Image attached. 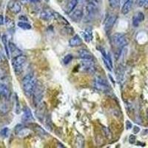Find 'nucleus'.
I'll use <instances>...</instances> for the list:
<instances>
[{
	"label": "nucleus",
	"instance_id": "nucleus-3",
	"mask_svg": "<svg viewBox=\"0 0 148 148\" xmlns=\"http://www.w3.org/2000/svg\"><path fill=\"white\" fill-rule=\"evenodd\" d=\"M44 93V87L42 84L39 82H37L36 87L33 92V100L36 106H38L42 101Z\"/></svg>",
	"mask_w": 148,
	"mask_h": 148
},
{
	"label": "nucleus",
	"instance_id": "nucleus-29",
	"mask_svg": "<svg viewBox=\"0 0 148 148\" xmlns=\"http://www.w3.org/2000/svg\"><path fill=\"white\" fill-rule=\"evenodd\" d=\"M5 24H6V25H7V27L8 28H14V22L10 18H8V17L5 18Z\"/></svg>",
	"mask_w": 148,
	"mask_h": 148
},
{
	"label": "nucleus",
	"instance_id": "nucleus-32",
	"mask_svg": "<svg viewBox=\"0 0 148 148\" xmlns=\"http://www.w3.org/2000/svg\"><path fill=\"white\" fill-rule=\"evenodd\" d=\"M21 3L27 4V3H37L40 2V0H19Z\"/></svg>",
	"mask_w": 148,
	"mask_h": 148
},
{
	"label": "nucleus",
	"instance_id": "nucleus-41",
	"mask_svg": "<svg viewBox=\"0 0 148 148\" xmlns=\"http://www.w3.org/2000/svg\"><path fill=\"white\" fill-rule=\"evenodd\" d=\"M127 1H128V0H122L123 4H124V3H125V2H127Z\"/></svg>",
	"mask_w": 148,
	"mask_h": 148
},
{
	"label": "nucleus",
	"instance_id": "nucleus-25",
	"mask_svg": "<svg viewBox=\"0 0 148 148\" xmlns=\"http://www.w3.org/2000/svg\"><path fill=\"white\" fill-rule=\"evenodd\" d=\"M18 27L23 29V30H30V29H31V27H32L30 24L25 22H18Z\"/></svg>",
	"mask_w": 148,
	"mask_h": 148
},
{
	"label": "nucleus",
	"instance_id": "nucleus-16",
	"mask_svg": "<svg viewBox=\"0 0 148 148\" xmlns=\"http://www.w3.org/2000/svg\"><path fill=\"white\" fill-rule=\"evenodd\" d=\"M79 56L82 60H92L93 59L92 54L87 49H81L79 51Z\"/></svg>",
	"mask_w": 148,
	"mask_h": 148
},
{
	"label": "nucleus",
	"instance_id": "nucleus-6",
	"mask_svg": "<svg viewBox=\"0 0 148 148\" xmlns=\"http://www.w3.org/2000/svg\"><path fill=\"white\" fill-rule=\"evenodd\" d=\"M83 71L88 73H93L96 71L95 64L92 60H82L81 63Z\"/></svg>",
	"mask_w": 148,
	"mask_h": 148
},
{
	"label": "nucleus",
	"instance_id": "nucleus-38",
	"mask_svg": "<svg viewBox=\"0 0 148 148\" xmlns=\"http://www.w3.org/2000/svg\"><path fill=\"white\" fill-rule=\"evenodd\" d=\"M4 60H5V57H4L3 54H2V53L0 52V64L3 62Z\"/></svg>",
	"mask_w": 148,
	"mask_h": 148
},
{
	"label": "nucleus",
	"instance_id": "nucleus-13",
	"mask_svg": "<svg viewBox=\"0 0 148 148\" xmlns=\"http://www.w3.org/2000/svg\"><path fill=\"white\" fill-rule=\"evenodd\" d=\"M70 17L74 22H79L81 20L83 16V11L82 9H74L72 12H71Z\"/></svg>",
	"mask_w": 148,
	"mask_h": 148
},
{
	"label": "nucleus",
	"instance_id": "nucleus-30",
	"mask_svg": "<svg viewBox=\"0 0 148 148\" xmlns=\"http://www.w3.org/2000/svg\"><path fill=\"white\" fill-rule=\"evenodd\" d=\"M73 56L71 54H68V55H66L65 56L63 59V62L64 64H68L70 62H71V61L73 60Z\"/></svg>",
	"mask_w": 148,
	"mask_h": 148
},
{
	"label": "nucleus",
	"instance_id": "nucleus-26",
	"mask_svg": "<svg viewBox=\"0 0 148 148\" xmlns=\"http://www.w3.org/2000/svg\"><path fill=\"white\" fill-rule=\"evenodd\" d=\"M109 5L112 8H118L120 5L121 0H108Z\"/></svg>",
	"mask_w": 148,
	"mask_h": 148
},
{
	"label": "nucleus",
	"instance_id": "nucleus-22",
	"mask_svg": "<svg viewBox=\"0 0 148 148\" xmlns=\"http://www.w3.org/2000/svg\"><path fill=\"white\" fill-rule=\"evenodd\" d=\"M93 86L94 88H96L97 90L100 91H104V92H106L109 90V85H106V84H101V83L96 82L94 81L93 82Z\"/></svg>",
	"mask_w": 148,
	"mask_h": 148
},
{
	"label": "nucleus",
	"instance_id": "nucleus-19",
	"mask_svg": "<svg viewBox=\"0 0 148 148\" xmlns=\"http://www.w3.org/2000/svg\"><path fill=\"white\" fill-rule=\"evenodd\" d=\"M132 6H133V0H128L127 2L123 4L122 8H121V13L124 15L127 14L131 10Z\"/></svg>",
	"mask_w": 148,
	"mask_h": 148
},
{
	"label": "nucleus",
	"instance_id": "nucleus-39",
	"mask_svg": "<svg viewBox=\"0 0 148 148\" xmlns=\"http://www.w3.org/2000/svg\"><path fill=\"white\" fill-rule=\"evenodd\" d=\"M19 19H20V21H27V18L25 16H19Z\"/></svg>",
	"mask_w": 148,
	"mask_h": 148
},
{
	"label": "nucleus",
	"instance_id": "nucleus-33",
	"mask_svg": "<svg viewBox=\"0 0 148 148\" xmlns=\"http://www.w3.org/2000/svg\"><path fill=\"white\" fill-rule=\"evenodd\" d=\"M23 129H24L23 125H17L16 126L15 130H15L16 134H18V133H20L21 131H22V130Z\"/></svg>",
	"mask_w": 148,
	"mask_h": 148
},
{
	"label": "nucleus",
	"instance_id": "nucleus-11",
	"mask_svg": "<svg viewBox=\"0 0 148 148\" xmlns=\"http://www.w3.org/2000/svg\"><path fill=\"white\" fill-rule=\"evenodd\" d=\"M10 97V90L8 86L5 84L0 83V99L7 100Z\"/></svg>",
	"mask_w": 148,
	"mask_h": 148
},
{
	"label": "nucleus",
	"instance_id": "nucleus-10",
	"mask_svg": "<svg viewBox=\"0 0 148 148\" xmlns=\"http://www.w3.org/2000/svg\"><path fill=\"white\" fill-rule=\"evenodd\" d=\"M100 52L101 53V55H102V59L104 61V64H105V66L107 67L109 71H112V68H113V63H112V60H111V58L109 54H108L106 53V51H104V49H99Z\"/></svg>",
	"mask_w": 148,
	"mask_h": 148
},
{
	"label": "nucleus",
	"instance_id": "nucleus-12",
	"mask_svg": "<svg viewBox=\"0 0 148 148\" xmlns=\"http://www.w3.org/2000/svg\"><path fill=\"white\" fill-rule=\"evenodd\" d=\"M22 119L24 122H32L34 121V116L31 113V110L27 107H25L24 108V113Z\"/></svg>",
	"mask_w": 148,
	"mask_h": 148
},
{
	"label": "nucleus",
	"instance_id": "nucleus-9",
	"mask_svg": "<svg viewBox=\"0 0 148 148\" xmlns=\"http://www.w3.org/2000/svg\"><path fill=\"white\" fill-rule=\"evenodd\" d=\"M46 113V104L45 103H41L38 105V108H37V110L36 111V115L37 118L39 121H41L42 122H43V120H44L45 116Z\"/></svg>",
	"mask_w": 148,
	"mask_h": 148
},
{
	"label": "nucleus",
	"instance_id": "nucleus-28",
	"mask_svg": "<svg viewBox=\"0 0 148 148\" xmlns=\"http://www.w3.org/2000/svg\"><path fill=\"white\" fill-rule=\"evenodd\" d=\"M9 136V129L8 127H5L0 131V136L2 138H7Z\"/></svg>",
	"mask_w": 148,
	"mask_h": 148
},
{
	"label": "nucleus",
	"instance_id": "nucleus-34",
	"mask_svg": "<svg viewBox=\"0 0 148 148\" xmlns=\"http://www.w3.org/2000/svg\"><path fill=\"white\" fill-rule=\"evenodd\" d=\"M129 142L130 144H134L136 142V136L134 135H130L129 137Z\"/></svg>",
	"mask_w": 148,
	"mask_h": 148
},
{
	"label": "nucleus",
	"instance_id": "nucleus-8",
	"mask_svg": "<svg viewBox=\"0 0 148 148\" xmlns=\"http://www.w3.org/2000/svg\"><path fill=\"white\" fill-rule=\"evenodd\" d=\"M116 16L115 15H110L107 18V19L104 22V30L107 33H109L112 28H113V25H114L115 22L116 21Z\"/></svg>",
	"mask_w": 148,
	"mask_h": 148
},
{
	"label": "nucleus",
	"instance_id": "nucleus-35",
	"mask_svg": "<svg viewBox=\"0 0 148 148\" xmlns=\"http://www.w3.org/2000/svg\"><path fill=\"white\" fill-rule=\"evenodd\" d=\"M132 126H133V125H132V124H131V123H130V121H126V127H127V130L131 129Z\"/></svg>",
	"mask_w": 148,
	"mask_h": 148
},
{
	"label": "nucleus",
	"instance_id": "nucleus-18",
	"mask_svg": "<svg viewBox=\"0 0 148 148\" xmlns=\"http://www.w3.org/2000/svg\"><path fill=\"white\" fill-rule=\"evenodd\" d=\"M82 43V40L79 35H75L69 41V45L71 47H77V46L81 45Z\"/></svg>",
	"mask_w": 148,
	"mask_h": 148
},
{
	"label": "nucleus",
	"instance_id": "nucleus-17",
	"mask_svg": "<svg viewBox=\"0 0 148 148\" xmlns=\"http://www.w3.org/2000/svg\"><path fill=\"white\" fill-rule=\"evenodd\" d=\"M8 47L9 51L14 57H16L17 56H19L22 54V51L15 45L11 42H8Z\"/></svg>",
	"mask_w": 148,
	"mask_h": 148
},
{
	"label": "nucleus",
	"instance_id": "nucleus-23",
	"mask_svg": "<svg viewBox=\"0 0 148 148\" xmlns=\"http://www.w3.org/2000/svg\"><path fill=\"white\" fill-rule=\"evenodd\" d=\"M2 42L4 44V47H5V52H6V54H7L8 57H10V51H9V47H8V42L7 36L5 35H3L2 37Z\"/></svg>",
	"mask_w": 148,
	"mask_h": 148
},
{
	"label": "nucleus",
	"instance_id": "nucleus-1",
	"mask_svg": "<svg viewBox=\"0 0 148 148\" xmlns=\"http://www.w3.org/2000/svg\"><path fill=\"white\" fill-rule=\"evenodd\" d=\"M36 82V79L32 74H27L24 77L22 83V89L27 97H30L33 95Z\"/></svg>",
	"mask_w": 148,
	"mask_h": 148
},
{
	"label": "nucleus",
	"instance_id": "nucleus-36",
	"mask_svg": "<svg viewBox=\"0 0 148 148\" xmlns=\"http://www.w3.org/2000/svg\"><path fill=\"white\" fill-rule=\"evenodd\" d=\"M139 131H140V128L136 126L133 127V133L136 134V133H138Z\"/></svg>",
	"mask_w": 148,
	"mask_h": 148
},
{
	"label": "nucleus",
	"instance_id": "nucleus-24",
	"mask_svg": "<svg viewBox=\"0 0 148 148\" xmlns=\"http://www.w3.org/2000/svg\"><path fill=\"white\" fill-rule=\"evenodd\" d=\"M54 18H55L56 20L58 21V22H60V23L62 24H64V25H68V24H69L64 17L62 16L61 15H59L58 13H56V12L54 13Z\"/></svg>",
	"mask_w": 148,
	"mask_h": 148
},
{
	"label": "nucleus",
	"instance_id": "nucleus-37",
	"mask_svg": "<svg viewBox=\"0 0 148 148\" xmlns=\"http://www.w3.org/2000/svg\"><path fill=\"white\" fill-rule=\"evenodd\" d=\"M5 71L2 69H0V79H2L3 77H5Z\"/></svg>",
	"mask_w": 148,
	"mask_h": 148
},
{
	"label": "nucleus",
	"instance_id": "nucleus-27",
	"mask_svg": "<svg viewBox=\"0 0 148 148\" xmlns=\"http://www.w3.org/2000/svg\"><path fill=\"white\" fill-rule=\"evenodd\" d=\"M84 139L83 138L82 136L81 135H79L77 136V139H76V145H77V147H82L84 146Z\"/></svg>",
	"mask_w": 148,
	"mask_h": 148
},
{
	"label": "nucleus",
	"instance_id": "nucleus-15",
	"mask_svg": "<svg viewBox=\"0 0 148 148\" xmlns=\"http://www.w3.org/2000/svg\"><path fill=\"white\" fill-rule=\"evenodd\" d=\"M40 18L42 20L45 21H50L53 18H54V12L52 10H49V9H45V10H42L40 14Z\"/></svg>",
	"mask_w": 148,
	"mask_h": 148
},
{
	"label": "nucleus",
	"instance_id": "nucleus-7",
	"mask_svg": "<svg viewBox=\"0 0 148 148\" xmlns=\"http://www.w3.org/2000/svg\"><path fill=\"white\" fill-rule=\"evenodd\" d=\"M8 8L9 10L12 12V13H14L15 14H18L21 11V9H22L20 1H18V0H10L8 5Z\"/></svg>",
	"mask_w": 148,
	"mask_h": 148
},
{
	"label": "nucleus",
	"instance_id": "nucleus-4",
	"mask_svg": "<svg viewBox=\"0 0 148 148\" xmlns=\"http://www.w3.org/2000/svg\"><path fill=\"white\" fill-rule=\"evenodd\" d=\"M113 42L114 45L119 49H122L128 44L127 38L121 33H116L113 36Z\"/></svg>",
	"mask_w": 148,
	"mask_h": 148
},
{
	"label": "nucleus",
	"instance_id": "nucleus-40",
	"mask_svg": "<svg viewBox=\"0 0 148 148\" xmlns=\"http://www.w3.org/2000/svg\"><path fill=\"white\" fill-rule=\"evenodd\" d=\"M4 24V18L2 15H0V25H2Z\"/></svg>",
	"mask_w": 148,
	"mask_h": 148
},
{
	"label": "nucleus",
	"instance_id": "nucleus-42",
	"mask_svg": "<svg viewBox=\"0 0 148 148\" xmlns=\"http://www.w3.org/2000/svg\"><path fill=\"white\" fill-rule=\"evenodd\" d=\"M147 119H148V110H147Z\"/></svg>",
	"mask_w": 148,
	"mask_h": 148
},
{
	"label": "nucleus",
	"instance_id": "nucleus-31",
	"mask_svg": "<svg viewBox=\"0 0 148 148\" xmlns=\"http://www.w3.org/2000/svg\"><path fill=\"white\" fill-rule=\"evenodd\" d=\"M138 3H139V5L141 7L148 8V0H139Z\"/></svg>",
	"mask_w": 148,
	"mask_h": 148
},
{
	"label": "nucleus",
	"instance_id": "nucleus-21",
	"mask_svg": "<svg viewBox=\"0 0 148 148\" xmlns=\"http://www.w3.org/2000/svg\"><path fill=\"white\" fill-rule=\"evenodd\" d=\"M83 37L84 38L87 42H90L92 39V29L91 28H86L84 32L82 33Z\"/></svg>",
	"mask_w": 148,
	"mask_h": 148
},
{
	"label": "nucleus",
	"instance_id": "nucleus-5",
	"mask_svg": "<svg viewBox=\"0 0 148 148\" xmlns=\"http://www.w3.org/2000/svg\"><path fill=\"white\" fill-rule=\"evenodd\" d=\"M98 0H88V4L86 5V17L91 19L94 16L98 9Z\"/></svg>",
	"mask_w": 148,
	"mask_h": 148
},
{
	"label": "nucleus",
	"instance_id": "nucleus-20",
	"mask_svg": "<svg viewBox=\"0 0 148 148\" xmlns=\"http://www.w3.org/2000/svg\"><path fill=\"white\" fill-rule=\"evenodd\" d=\"M78 2H79V0H71L67 5V8H66V13L68 14H71V12L76 8L78 5Z\"/></svg>",
	"mask_w": 148,
	"mask_h": 148
},
{
	"label": "nucleus",
	"instance_id": "nucleus-2",
	"mask_svg": "<svg viewBox=\"0 0 148 148\" xmlns=\"http://www.w3.org/2000/svg\"><path fill=\"white\" fill-rule=\"evenodd\" d=\"M26 62V57L25 56L19 55L12 59V66L14 67V72L18 75L23 71V67Z\"/></svg>",
	"mask_w": 148,
	"mask_h": 148
},
{
	"label": "nucleus",
	"instance_id": "nucleus-14",
	"mask_svg": "<svg viewBox=\"0 0 148 148\" xmlns=\"http://www.w3.org/2000/svg\"><path fill=\"white\" fill-rule=\"evenodd\" d=\"M145 20V15L142 12H138L135 14L133 17V25L137 27L140 25L141 22Z\"/></svg>",
	"mask_w": 148,
	"mask_h": 148
}]
</instances>
